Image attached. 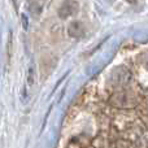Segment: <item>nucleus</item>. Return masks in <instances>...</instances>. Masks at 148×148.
<instances>
[{
  "label": "nucleus",
  "instance_id": "nucleus-1",
  "mask_svg": "<svg viewBox=\"0 0 148 148\" xmlns=\"http://www.w3.org/2000/svg\"><path fill=\"white\" fill-rule=\"evenodd\" d=\"M78 12V3L74 0H66L61 4V7L59 8V16L61 18H66L70 16H74Z\"/></svg>",
  "mask_w": 148,
  "mask_h": 148
},
{
  "label": "nucleus",
  "instance_id": "nucleus-2",
  "mask_svg": "<svg viewBox=\"0 0 148 148\" xmlns=\"http://www.w3.org/2000/svg\"><path fill=\"white\" fill-rule=\"evenodd\" d=\"M68 31H69L70 36H81L83 34V26H82L81 22H73L70 23Z\"/></svg>",
  "mask_w": 148,
  "mask_h": 148
},
{
  "label": "nucleus",
  "instance_id": "nucleus-3",
  "mask_svg": "<svg viewBox=\"0 0 148 148\" xmlns=\"http://www.w3.org/2000/svg\"><path fill=\"white\" fill-rule=\"evenodd\" d=\"M127 1H129V3H131V4H133V3H135L136 0H127Z\"/></svg>",
  "mask_w": 148,
  "mask_h": 148
}]
</instances>
